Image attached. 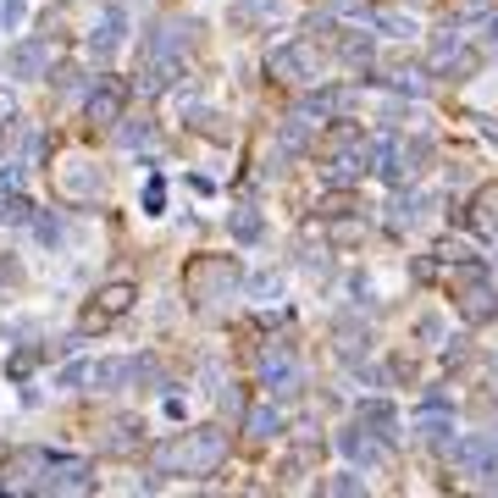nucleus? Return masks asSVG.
I'll return each instance as SVG.
<instances>
[{
	"label": "nucleus",
	"mask_w": 498,
	"mask_h": 498,
	"mask_svg": "<svg viewBox=\"0 0 498 498\" xmlns=\"http://www.w3.org/2000/svg\"><path fill=\"white\" fill-rule=\"evenodd\" d=\"M33 239H39V244H61V227H56V216H33Z\"/></svg>",
	"instance_id": "31"
},
{
	"label": "nucleus",
	"mask_w": 498,
	"mask_h": 498,
	"mask_svg": "<svg viewBox=\"0 0 498 498\" xmlns=\"http://www.w3.org/2000/svg\"><path fill=\"white\" fill-rule=\"evenodd\" d=\"M459 310H465V321H493V316H498V293L476 277V283L459 288Z\"/></svg>",
	"instance_id": "14"
},
{
	"label": "nucleus",
	"mask_w": 498,
	"mask_h": 498,
	"mask_svg": "<svg viewBox=\"0 0 498 498\" xmlns=\"http://www.w3.org/2000/svg\"><path fill=\"white\" fill-rule=\"evenodd\" d=\"M22 194V166H0V199H17Z\"/></svg>",
	"instance_id": "30"
},
{
	"label": "nucleus",
	"mask_w": 498,
	"mask_h": 498,
	"mask_svg": "<svg viewBox=\"0 0 498 498\" xmlns=\"http://www.w3.org/2000/svg\"><path fill=\"white\" fill-rule=\"evenodd\" d=\"M45 459H50V454H17V459L6 465V482H0V487H6V493L39 487V476H45Z\"/></svg>",
	"instance_id": "15"
},
{
	"label": "nucleus",
	"mask_w": 498,
	"mask_h": 498,
	"mask_svg": "<svg viewBox=\"0 0 498 498\" xmlns=\"http://www.w3.org/2000/svg\"><path fill=\"white\" fill-rule=\"evenodd\" d=\"M244 432H249V438H277V432H283V410L277 405H255V410H244Z\"/></svg>",
	"instance_id": "16"
},
{
	"label": "nucleus",
	"mask_w": 498,
	"mask_h": 498,
	"mask_svg": "<svg viewBox=\"0 0 498 498\" xmlns=\"http://www.w3.org/2000/svg\"><path fill=\"white\" fill-rule=\"evenodd\" d=\"M365 426H371L382 443L398 438V415H393V405H382V398H371V405H365Z\"/></svg>",
	"instance_id": "17"
},
{
	"label": "nucleus",
	"mask_w": 498,
	"mask_h": 498,
	"mask_svg": "<svg viewBox=\"0 0 498 498\" xmlns=\"http://www.w3.org/2000/svg\"><path fill=\"white\" fill-rule=\"evenodd\" d=\"M244 288H249V299H277L283 293V272H255Z\"/></svg>",
	"instance_id": "25"
},
{
	"label": "nucleus",
	"mask_w": 498,
	"mask_h": 498,
	"mask_svg": "<svg viewBox=\"0 0 498 498\" xmlns=\"http://www.w3.org/2000/svg\"><path fill=\"white\" fill-rule=\"evenodd\" d=\"M22 155H28V161L45 155V139H39V133H22Z\"/></svg>",
	"instance_id": "36"
},
{
	"label": "nucleus",
	"mask_w": 498,
	"mask_h": 498,
	"mask_svg": "<svg viewBox=\"0 0 498 498\" xmlns=\"http://www.w3.org/2000/svg\"><path fill=\"white\" fill-rule=\"evenodd\" d=\"M277 144H283V150H293V155H305V150H310V117H305V111L288 117V122H283V133H277Z\"/></svg>",
	"instance_id": "18"
},
{
	"label": "nucleus",
	"mask_w": 498,
	"mask_h": 498,
	"mask_svg": "<svg viewBox=\"0 0 498 498\" xmlns=\"http://www.w3.org/2000/svg\"><path fill=\"white\" fill-rule=\"evenodd\" d=\"M6 277H12V260H6V255H0V283H6Z\"/></svg>",
	"instance_id": "38"
},
{
	"label": "nucleus",
	"mask_w": 498,
	"mask_h": 498,
	"mask_svg": "<svg viewBox=\"0 0 498 498\" xmlns=\"http://www.w3.org/2000/svg\"><path fill=\"white\" fill-rule=\"evenodd\" d=\"M382 83H393L398 94H426V66H393L382 73Z\"/></svg>",
	"instance_id": "19"
},
{
	"label": "nucleus",
	"mask_w": 498,
	"mask_h": 498,
	"mask_svg": "<svg viewBox=\"0 0 498 498\" xmlns=\"http://www.w3.org/2000/svg\"><path fill=\"white\" fill-rule=\"evenodd\" d=\"M122 33H127V17H122V6H106V12L94 17V28H89V50H94V56H117Z\"/></svg>",
	"instance_id": "9"
},
{
	"label": "nucleus",
	"mask_w": 498,
	"mask_h": 498,
	"mask_svg": "<svg viewBox=\"0 0 498 498\" xmlns=\"http://www.w3.org/2000/svg\"><path fill=\"white\" fill-rule=\"evenodd\" d=\"M377 28L388 33V39H410V33H415V22L398 17V12H377Z\"/></svg>",
	"instance_id": "28"
},
{
	"label": "nucleus",
	"mask_w": 498,
	"mask_h": 498,
	"mask_svg": "<svg viewBox=\"0 0 498 498\" xmlns=\"http://www.w3.org/2000/svg\"><path fill=\"white\" fill-rule=\"evenodd\" d=\"M498 222V183H487V188H476V227L487 232Z\"/></svg>",
	"instance_id": "23"
},
{
	"label": "nucleus",
	"mask_w": 498,
	"mask_h": 498,
	"mask_svg": "<svg viewBox=\"0 0 498 498\" xmlns=\"http://www.w3.org/2000/svg\"><path fill=\"white\" fill-rule=\"evenodd\" d=\"M321 493H365L354 476H332V482H321Z\"/></svg>",
	"instance_id": "33"
},
{
	"label": "nucleus",
	"mask_w": 498,
	"mask_h": 498,
	"mask_svg": "<svg viewBox=\"0 0 498 498\" xmlns=\"http://www.w3.org/2000/svg\"><path fill=\"white\" fill-rule=\"evenodd\" d=\"M222 459H227V432H216V426H194V432H183V438L161 443V454H155V476H211Z\"/></svg>",
	"instance_id": "1"
},
{
	"label": "nucleus",
	"mask_w": 498,
	"mask_h": 498,
	"mask_svg": "<svg viewBox=\"0 0 498 498\" xmlns=\"http://www.w3.org/2000/svg\"><path fill=\"white\" fill-rule=\"evenodd\" d=\"M188 299H194V310H222L232 293L244 288V272H239V260H227V255H199L194 266H188Z\"/></svg>",
	"instance_id": "2"
},
{
	"label": "nucleus",
	"mask_w": 498,
	"mask_h": 498,
	"mask_svg": "<svg viewBox=\"0 0 498 498\" xmlns=\"http://www.w3.org/2000/svg\"><path fill=\"white\" fill-rule=\"evenodd\" d=\"M449 432H454V415H449V405H421V415H415V438H421V443L443 449V443H449Z\"/></svg>",
	"instance_id": "13"
},
{
	"label": "nucleus",
	"mask_w": 498,
	"mask_h": 498,
	"mask_svg": "<svg viewBox=\"0 0 498 498\" xmlns=\"http://www.w3.org/2000/svg\"><path fill=\"white\" fill-rule=\"evenodd\" d=\"M338 454H349L354 465H377V459H382V438H377L365 421H360V426H344V432H338Z\"/></svg>",
	"instance_id": "10"
},
{
	"label": "nucleus",
	"mask_w": 498,
	"mask_h": 498,
	"mask_svg": "<svg viewBox=\"0 0 498 498\" xmlns=\"http://www.w3.org/2000/svg\"><path fill=\"white\" fill-rule=\"evenodd\" d=\"M139 443H144V426L133 421V415H127V421H117V426H111V438H106V449H111V454H127V449H139Z\"/></svg>",
	"instance_id": "20"
},
{
	"label": "nucleus",
	"mask_w": 498,
	"mask_h": 498,
	"mask_svg": "<svg viewBox=\"0 0 498 498\" xmlns=\"http://www.w3.org/2000/svg\"><path fill=\"white\" fill-rule=\"evenodd\" d=\"M150 133H155V127H150L144 117H133V122L117 133V144H122V150H144V144H150Z\"/></svg>",
	"instance_id": "24"
},
{
	"label": "nucleus",
	"mask_w": 498,
	"mask_h": 498,
	"mask_svg": "<svg viewBox=\"0 0 498 498\" xmlns=\"http://www.w3.org/2000/svg\"><path fill=\"white\" fill-rule=\"evenodd\" d=\"M487 39H493V45H498V17H493V33H487Z\"/></svg>",
	"instance_id": "39"
},
{
	"label": "nucleus",
	"mask_w": 498,
	"mask_h": 498,
	"mask_svg": "<svg viewBox=\"0 0 498 498\" xmlns=\"http://www.w3.org/2000/svg\"><path fill=\"white\" fill-rule=\"evenodd\" d=\"M266 73H272L277 83H310V78H316V50H310V39L277 45L272 56H266Z\"/></svg>",
	"instance_id": "4"
},
{
	"label": "nucleus",
	"mask_w": 498,
	"mask_h": 498,
	"mask_svg": "<svg viewBox=\"0 0 498 498\" xmlns=\"http://www.w3.org/2000/svg\"><path fill=\"white\" fill-rule=\"evenodd\" d=\"M0 133H6V127H0Z\"/></svg>",
	"instance_id": "40"
},
{
	"label": "nucleus",
	"mask_w": 498,
	"mask_h": 498,
	"mask_svg": "<svg viewBox=\"0 0 498 498\" xmlns=\"http://www.w3.org/2000/svg\"><path fill=\"white\" fill-rule=\"evenodd\" d=\"M122 100H127V89H122V83H100V89L83 100V117H89L94 127H111V122L122 117Z\"/></svg>",
	"instance_id": "11"
},
{
	"label": "nucleus",
	"mask_w": 498,
	"mask_h": 498,
	"mask_svg": "<svg viewBox=\"0 0 498 498\" xmlns=\"http://www.w3.org/2000/svg\"><path fill=\"white\" fill-rule=\"evenodd\" d=\"M421 344H426V349H438V344H443V321H438V316H426V321H421Z\"/></svg>",
	"instance_id": "32"
},
{
	"label": "nucleus",
	"mask_w": 498,
	"mask_h": 498,
	"mask_svg": "<svg viewBox=\"0 0 498 498\" xmlns=\"http://www.w3.org/2000/svg\"><path fill=\"white\" fill-rule=\"evenodd\" d=\"M133 299H139V293H133V283H127V277H122V283H106V288L94 293V305L78 316V327H73V332H78V338H100V332H111V327H117V316H127V310H133Z\"/></svg>",
	"instance_id": "3"
},
{
	"label": "nucleus",
	"mask_w": 498,
	"mask_h": 498,
	"mask_svg": "<svg viewBox=\"0 0 498 498\" xmlns=\"http://www.w3.org/2000/svg\"><path fill=\"white\" fill-rule=\"evenodd\" d=\"M89 377H94V360H73V365H61L56 388H89Z\"/></svg>",
	"instance_id": "26"
},
{
	"label": "nucleus",
	"mask_w": 498,
	"mask_h": 498,
	"mask_svg": "<svg viewBox=\"0 0 498 498\" xmlns=\"http://www.w3.org/2000/svg\"><path fill=\"white\" fill-rule=\"evenodd\" d=\"M56 89H83V73H78V66H61V73H56Z\"/></svg>",
	"instance_id": "34"
},
{
	"label": "nucleus",
	"mask_w": 498,
	"mask_h": 498,
	"mask_svg": "<svg viewBox=\"0 0 498 498\" xmlns=\"http://www.w3.org/2000/svg\"><path fill=\"white\" fill-rule=\"evenodd\" d=\"M260 227H266V222H260V211H255V205H244L239 216H232V232H239V239H249V244L260 239Z\"/></svg>",
	"instance_id": "29"
},
{
	"label": "nucleus",
	"mask_w": 498,
	"mask_h": 498,
	"mask_svg": "<svg viewBox=\"0 0 498 498\" xmlns=\"http://www.w3.org/2000/svg\"><path fill=\"white\" fill-rule=\"evenodd\" d=\"M459 39H465V33L459 28H443L438 33V39H432V50H426V73H454V78H471L476 73V56L471 50H459Z\"/></svg>",
	"instance_id": "6"
},
{
	"label": "nucleus",
	"mask_w": 498,
	"mask_h": 498,
	"mask_svg": "<svg viewBox=\"0 0 498 498\" xmlns=\"http://www.w3.org/2000/svg\"><path fill=\"white\" fill-rule=\"evenodd\" d=\"M89 459H45L39 493H89Z\"/></svg>",
	"instance_id": "8"
},
{
	"label": "nucleus",
	"mask_w": 498,
	"mask_h": 498,
	"mask_svg": "<svg viewBox=\"0 0 498 498\" xmlns=\"http://www.w3.org/2000/svg\"><path fill=\"white\" fill-rule=\"evenodd\" d=\"M144 205H150V211H155V216H161V211H166V188H161V183H150V188H144Z\"/></svg>",
	"instance_id": "35"
},
{
	"label": "nucleus",
	"mask_w": 498,
	"mask_h": 498,
	"mask_svg": "<svg viewBox=\"0 0 498 498\" xmlns=\"http://www.w3.org/2000/svg\"><path fill=\"white\" fill-rule=\"evenodd\" d=\"M33 216H39V205H33L28 194H17V199H6V222L12 227H33Z\"/></svg>",
	"instance_id": "27"
},
{
	"label": "nucleus",
	"mask_w": 498,
	"mask_h": 498,
	"mask_svg": "<svg viewBox=\"0 0 498 498\" xmlns=\"http://www.w3.org/2000/svg\"><path fill=\"white\" fill-rule=\"evenodd\" d=\"M6 122H17V100L0 89V127H6Z\"/></svg>",
	"instance_id": "37"
},
{
	"label": "nucleus",
	"mask_w": 498,
	"mask_h": 498,
	"mask_svg": "<svg viewBox=\"0 0 498 498\" xmlns=\"http://www.w3.org/2000/svg\"><path fill=\"white\" fill-rule=\"evenodd\" d=\"M50 61H56V50H50L45 39H28V45H17V50H12L6 73H12V78H39Z\"/></svg>",
	"instance_id": "12"
},
{
	"label": "nucleus",
	"mask_w": 498,
	"mask_h": 498,
	"mask_svg": "<svg viewBox=\"0 0 498 498\" xmlns=\"http://www.w3.org/2000/svg\"><path fill=\"white\" fill-rule=\"evenodd\" d=\"M338 61L344 66H365V61H371V33H344V39H338Z\"/></svg>",
	"instance_id": "21"
},
{
	"label": "nucleus",
	"mask_w": 498,
	"mask_h": 498,
	"mask_svg": "<svg viewBox=\"0 0 498 498\" xmlns=\"http://www.w3.org/2000/svg\"><path fill=\"white\" fill-rule=\"evenodd\" d=\"M56 188L73 199V205H94V199H100V166L83 161V155H66L56 166Z\"/></svg>",
	"instance_id": "5"
},
{
	"label": "nucleus",
	"mask_w": 498,
	"mask_h": 498,
	"mask_svg": "<svg viewBox=\"0 0 498 498\" xmlns=\"http://www.w3.org/2000/svg\"><path fill=\"white\" fill-rule=\"evenodd\" d=\"M260 388H272V393H293L299 388V365H293L288 344H266V354H260Z\"/></svg>",
	"instance_id": "7"
},
{
	"label": "nucleus",
	"mask_w": 498,
	"mask_h": 498,
	"mask_svg": "<svg viewBox=\"0 0 498 498\" xmlns=\"http://www.w3.org/2000/svg\"><path fill=\"white\" fill-rule=\"evenodd\" d=\"M432 255H438L443 266H482V260L471 255V244H459V239H438V244H432Z\"/></svg>",
	"instance_id": "22"
}]
</instances>
